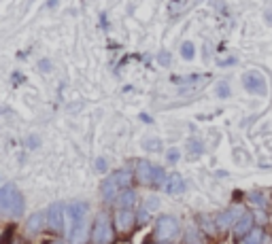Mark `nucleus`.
Wrapping results in <instances>:
<instances>
[{
	"label": "nucleus",
	"mask_w": 272,
	"mask_h": 244,
	"mask_svg": "<svg viewBox=\"0 0 272 244\" xmlns=\"http://www.w3.org/2000/svg\"><path fill=\"white\" fill-rule=\"evenodd\" d=\"M0 210H5L13 216H20L24 210V197L17 191L15 185H7L0 189Z\"/></svg>",
	"instance_id": "nucleus-1"
},
{
	"label": "nucleus",
	"mask_w": 272,
	"mask_h": 244,
	"mask_svg": "<svg viewBox=\"0 0 272 244\" xmlns=\"http://www.w3.org/2000/svg\"><path fill=\"white\" fill-rule=\"evenodd\" d=\"M115 233L111 227V219H108L106 212H100L94 221L92 227V244H113Z\"/></svg>",
	"instance_id": "nucleus-2"
},
{
	"label": "nucleus",
	"mask_w": 272,
	"mask_h": 244,
	"mask_svg": "<svg viewBox=\"0 0 272 244\" xmlns=\"http://www.w3.org/2000/svg\"><path fill=\"white\" fill-rule=\"evenodd\" d=\"M139 178L149 187H162L166 180V174H164V168L153 166V164H149V161H141L139 164Z\"/></svg>",
	"instance_id": "nucleus-3"
},
{
	"label": "nucleus",
	"mask_w": 272,
	"mask_h": 244,
	"mask_svg": "<svg viewBox=\"0 0 272 244\" xmlns=\"http://www.w3.org/2000/svg\"><path fill=\"white\" fill-rule=\"evenodd\" d=\"M242 87L253 96H266L268 94V81L257 70H247L242 75Z\"/></svg>",
	"instance_id": "nucleus-4"
},
{
	"label": "nucleus",
	"mask_w": 272,
	"mask_h": 244,
	"mask_svg": "<svg viewBox=\"0 0 272 244\" xmlns=\"http://www.w3.org/2000/svg\"><path fill=\"white\" fill-rule=\"evenodd\" d=\"M156 236H158V240H164V242L177 238L179 236V221L175 219V216H170V214L160 216L158 227H156Z\"/></svg>",
	"instance_id": "nucleus-5"
},
{
	"label": "nucleus",
	"mask_w": 272,
	"mask_h": 244,
	"mask_svg": "<svg viewBox=\"0 0 272 244\" xmlns=\"http://www.w3.org/2000/svg\"><path fill=\"white\" fill-rule=\"evenodd\" d=\"M47 223L53 231L64 229V206L62 204H51L47 210Z\"/></svg>",
	"instance_id": "nucleus-6"
},
{
	"label": "nucleus",
	"mask_w": 272,
	"mask_h": 244,
	"mask_svg": "<svg viewBox=\"0 0 272 244\" xmlns=\"http://www.w3.org/2000/svg\"><path fill=\"white\" fill-rule=\"evenodd\" d=\"M134 212L130 208H119L115 212V225H117V229L119 231H130L132 229V225H134Z\"/></svg>",
	"instance_id": "nucleus-7"
},
{
	"label": "nucleus",
	"mask_w": 272,
	"mask_h": 244,
	"mask_svg": "<svg viewBox=\"0 0 272 244\" xmlns=\"http://www.w3.org/2000/svg\"><path fill=\"white\" fill-rule=\"evenodd\" d=\"M164 191L170 195H177V193H183L185 191V180L181 178L179 174H170L164 180Z\"/></svg>",
	"instance_id": "nucleus-8"
},
{
	"label": "nucleus",
	"mask_w": 272,
	"mask_h": 244,
	"mask_svg": "<svg viewBox=\"0 0 272 244\" xmlns=\"http://www.w3.org/2000/svg\"><path fill=\"white\" fill-rule=\"evenodd\" d=\"M108 178H111L113 183H115L117 187H119V189H128V187H130V183H132V172H130L128 168H123V170H115V172H113L111 176H108Z\"/></svg>",
	"instance_id": "nucleus-9"
},
{
	"label": "nucleus",
	"mask_w": 272,
	"mask_h": 244,
	"mask_svg": "<svg viewBox=\"0 0 272 244\" xmlns=\"http://www.w3.org/2000/svg\"><path fill=\"white\" fill-rule=\"evenodd\" d=\"M253 229V214L249 212H244L240 214V219L236 221V225H234V231H236V236H247V233Z\"/></svg>",
	"instance_id": "nucleus-10"
},
{
	"label": "nucleus",
	"mask_w": 272,
	"mask_h": 244,
	"mask_svg": "<svg viewBox=\"0 0 272 244\" xmlns=\"http://www.w3.org/2000/svg\"><path fill=\"white\" fill-rule=\"evenodd\" d=\"M87 236V221H85V216L83 219H77L75 221V231H72V244H83Z\"/></svg>",
	"instance_id": "nucleus-11"
},
{
	"label": "nucleus",
	"mask_w": 272,
	"mask_h": 244,
	"mask_svg": "<svg viewBox=\"0 0 272 244\" xmlns=\"http://www.w3.org/2000/svg\"><path fill=\"white\" fill-rule=\"evenodd\" d=\"M47 223V214H43V212H34L30 219H28V223H26V227H28V231H39V229H43V225Z\"/></svg>",
	"instance_id": "nucleus-12"
},
{
	"label": "nucleus",
	"mask_w": 272,
	"mask_h": 244,
	"mask_svg": "<svg viewBox=\"0 0 272 244\" xmlns=\"http://www.w3.org/2000/svg\"><path fill=\"white\" fill-rule=\"evenodd\" d=\"M117 202H119L121 208H132V206L136 204V191H134V189H125L123 193H119Z\"/></svg>",
	"instance_id": "nucleus-13"
},
{
	"label": "nucleus",
	"mask_w": 272,
	"mask_h": 244,
	"mask_svg": "<svg viewBox=\"0 0 272 244\" xmlns=\"http://www.w3.org/2000/svg\"><path fill=\"white\" fill-rule=\"evenodd\" d=\"M236 214H240V210H236V208H234V210H228V212H223V214H219V219H217V225H219L221 229H228L230 225L236 221V219H234Z\"/></svg>",
	"instance_id": "nucleus-14"
},
{
	"label": "nucleus",
	"mask_w": 272,
	"mask_h": 244,
	"mask_svg": "<svg viewBox=\"0 0 272 244\" xmlns=\"http://www.w3.org/2000/svg\"><path fill=\"white\" fill-rule=\"evenodd\" d=\"M179 53H181V58H183V60L192 62V60L196 58V45H194V43H189V41H185L183 45H181Z\"/></svg>",
	"instance_id": "nucleus-15"
},
{
	"label": "nucleus",
	"mask_w": 272,
	"mask_h": 244,
	"mask_svg": "<svg viewBox=\"0 0 272 244\" xmlns=\"http://www.w3.org/2000/svg\"><path fill=\"white\" fill-rule=\"evenodd\" d=\"M264 240V231L261 229H251L247 236H242V244H261Z\"/></svg>",
	"instance_id": "nucleus-16"
},
{
	"label": "nucleus",
	"mask_w": 272,
	"mask_h": 244,
	"mask_svg": "<svg viewBox=\"0 0 272 244\" xmlns=\"http://www.w3.org/2000/svg\"><path fill=\"white\" fill-rule=\"evenodd\" d=\"M117 189H119V187H117L111 178H106V180H104V185H102V195L108 200V197H113V195L117 193Z\"/></svg>",
	"instance_id": "nucleus-17"
},
{
	"label": "nucleus",
	"mask_w": 272,
	"mask_h": 244,
	"mask_svg": "<svg viewBox=\"0 0 272 244\" xmlns=\"http://www.w3.org/2000/svg\"><path fill=\"white\" fill-rule=\"evenodd\" d=\"M215 94L219 98H230V83L228 81H219V83L215 85Z\"/></svg>",
	"instance_id": "nucleus-18"
},
{
	"label": "nucleus",
	"mask_w": 272,
	"mask_h": 244,
	"mask_svg": "<svg viewBox=\"0 0 272 244\" xmlns=\"http://www.w3.org/2000/svg\"><path fill=\"white\" fill-rule=\"evenodd\" d=\"M249 200L255 204V206H266V197L261 195L259 191H251V193H249Z\"/></svg>",
	"instance_id": "nucleus-19"
},
{
	"label": "nucleus",
	"mask_w": 272,
	"mask_h": 244,
	"mask_svg": "<svg viewBox=\"0 0 272 244\" xmlns=\"http://www.w3.org/2000/svg\"><path fill=\"white\" fill-rule=\"evenodd\" d=\"M189 151H192L194 155H200V153H202V142L192 138V140H189Z\"/></svg>",
	"instance_id": "nucleus-20"
},
{
	"label": "nucleus",
	"mask_w": 272,
	"mask_h": 244,
	"mask_svg": "<svg viewBox=\"0 0 272 244\" xmlns=\"http://www.w3.org/2000/svg\"><path fill=\"white\" fill-rule=\"evenodd\" d=\"M158 62L162 66H170V62H172V56L168 51H160V56H158Z\"/></svg>",
	"instance_id": "nucleus-21"
},
{
	"label": "nucleus",
	"mask_w": 272,
	"mask_h": 244,
	"mask_svg": "<svg viewBox=\"0 0 272 244\" xmlns=\"http://www.w3.org/2000/svg\"><path fill=\"white\" fill-rule=\"evenodd\" d=\"M39 70H41V72H51V70H53V64H51V60L43 58V60L39 62Z\"/></svg>",
	"instance_id": "nucleus-22"
},
{
	"label": "nucleus",
	"mask_w": 272,
	"mask_h": 244,
	"mask_svg": "<svg viewBox=\"0 0 272 244\" xmlns=\"http://www.w3.org/2000/svg\"><path fill=\"white\" fill-rule=\"evenodd\" d=\"M145 149H151V151H162V142H160V140H145Z\"/></svg>",
	"instance_id": "nucleus-23"
},
{
	"label": "nucleus",
	"mask_w": 272,
	"mask_h": 244,
	"mask_svg": "<svg viewBox=\"0 0 272 244\" xmlns=\"http://www.w3.org/2000/svg\"><path fill=\"white\" fill-rule=\"evenodd\" d=\"M166 157H168V161H170V164H177V161H179V149H168V153H166Z\"/></svg>",
	"instance_id": "nucleus-24"
},
{
	"label": "nucleus",
	"mask_w": 272,
	"mask_h": 244,
	"mask_svg": "<svg viewBox=\"0 0 272 244\" xmlns=\"http://www.w3.org/2000/svg\"><path fill=\"white\" fill-rule=\"evenodd\" d=\"M158 206H160V200H158V197L156 195H151V197H147V210L151 212V210H156L158 208Z\"/></svg>",
	"instance_id": "nucleus-25"
},
{
	"label": "nucleus",
	"mask_w": 272,
	"mask_h": 244,
	"mask_svg": "<svg viewBox=\"0 0 272 244\" xmlns=\"http://www.w3.org/2000/svg\"><path fill=\"white\" fill-rule=\"evenodd\" d=\"M236 62H238L236 58L230 56V58H225V60H219V66H221V68H228V66H234Z\"/></svg>",
	"instance_id": "nucleus-26"
},
{
	"label": "nucleus",
	"mask_w": 272,
	"mask_h": 244,
	"mask_svg": "<svg viewBox=\"0 0 272 244\" xmlns=\"http://www.w3.org/2000/svg\"><path fill=\"white\" fill-rule=\"evenodd\" d=\"M96 170H98V172H104V170H106V161L102 157L96 159Z\"/></svg>",
	"instance_id": "nucleus-27"
},
{
	"label": "nucleus",
	"mask_w": 272,
	"mask_h": 244,
	"mask_svg": "<svg viewBox=\"0 0 272 244\" xmlns=\"http://www.w3.org/2000/svg\"><path fill=\"white\" fill-rule=\"evenodd\" d=\"M26 144H28V147H30V149H34V147H39V138H36V136H30L28 140H26Z\"/></svg>",
	"instance_id": "nucleus-28"
},
{
	"label": "nucleus",
	"mask_w": 272,
	"mask_h": 244,
	"mask_svg": "<svg viewBox=\"0 0 272 244\" xmlns=\"http://www.w3.org/2000/svg\"><path fill=\"white\" fill-rule=\"evenodd\" d=\"M22 81H24V77L20 75V72H13V85H20Z\"/></svg>",
	"instance_id": "nucleus-29"
},
{
	"label": "nucleus",
	"mask_w": 272,
	"mask_h": 244,
	"mask_svg": "<svg viewBox=\"0 0 272 244\" xmlns=\"http://www.w3.org/2000/svg\"><path fill=\"white\" fill-rule=\"evenodd\" d=\"M141 121H145V123H151L153 119H151V117H149V115H145V113H143V115H141Z\"/></svg>",
	"instance_id": "nucleus-30"
},
{
	"label": "nucleus",
	"mask_w": 272,
	"mask_h": 244,
	"mask_svg": "<svg viewBox=\"0 0 272 244\" xmlns=\"http://www.w3.org/2000/svg\"><path fill=\"white\" fill-rule=\"evenodd\" d=\"M56 5H58V0H47V5H45V7H47V9H53Z\"/></svg>",
	"instance_id": "nucleus-31"
},
{
	"label": "nucleus",
	"mask_w": 272,
	"mask_h": 244,
	"mask_svg": "<svg viewBox=\"0 0 272 244\" xmlns=\"http://www.w3.org/2000/svg\"><path fill=\"white\" fill-rule=\"evenodd\" d=\"M5 113H7V108H5V106H0V115H5Z\"/></svg>",
	"instance_id": "nucleus-32"
},
{
	"label": "nucleus",
	"mask_w": 272,
	"mask_h": 244,
	"mask_svg": "<svg viewBox=\"0 0 272 244\" xmlns=\"http://www.w3.org/2000/svg\"><path fill=\"white\" fill-rule=\"evenodd\" d=\"M56 244H60V242H56Z\"/></svg>",
	"instance_id": "nucleus-33"
}]
</instances>
